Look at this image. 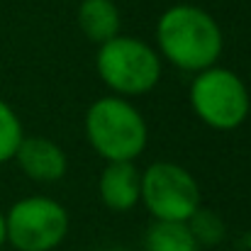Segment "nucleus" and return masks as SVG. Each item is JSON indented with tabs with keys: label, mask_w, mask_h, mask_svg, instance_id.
<instances>
[{
	"label": "nucleus",
	"mask_w": 251,
	"mask_h": 251,
	"mask_svg": "<svg viewBox=\"0 0 251 251\" xmlns=\"http://www.w3.org/2000/svg\"><path fill=\"white\" fill-rule=\"evenodd\" d=\"M159 56L185 74L215 66L225 51V34L217 20L200 5L178 2L161 12L156 22Z\"/></svg>",
	"instance_id": "obj_1"
},
{
	"label": "nucleus",
	"mask_w": 251,
	"mask_h": 251,
	"mask_svg": "<svg viewBox=\"0 0 251 251\" xmlns=\"http://www.w3.org/2000/svg\"><path fill=\"white\" fill-rule=\"evenodd\" d=\"M90 149L105 161H137L149 144L144 115L122 95L98 98L83 120Z\"/></svg>",
	"instance_id": "obj_2"
},
{
	"label": "nucleus",
	"mask_w": 251,
	"mask_h": 251,
	"mask_svg": "<svg viewBox=\"0 0 251 251\" xmlns=\"http://www.w3.org/2000/svg\"><path fill=\"white\" fill-rule=\"evenodd\" d=\"M95 69L100 81L115 95L139 98L159 85L164 59L144 39L117 34L98 47Z\"/></svg>",
	"instance_id": "obj_3"
},
{
	"label": "nucleus",
	"mask_w": 251,
	"mask_h": 251,
	"mask_svg": "<svg viewBox=\"0 0 251 251\" xmlns=\"http://www.w3.org/2000/svg\"><path fill=\"white\" fill-rule=\"evenodd\" d=\"M190 107L202 125L217 132H232L247 122L251 95L239 74L215 64L195 74L190 83Z\"/></svg>",
	"instance_id": "obj_4"
},
{
	"label": "nucleus",
	"mask_w": 251,
	"mask_h": 251,
	"mask_svg": "<svg viewBox=\"0 0 251 251\" xmlns=\"http://www.w3.org/2000/svg\"><path fill=\"white\" fill-rule=\"evenodd\" d=\"M69 229V210L49 195L22 198L5 212V239L15 251H54Z\"/></svg>",
	"instance_id": "obj_5"
},
{
	"label": "nucleus",
	"mask_w": 251,
	"mask_h": 251,
	"mask_svg": "<svg viewBox=\"0 0 251 251\" xmlns=\"http://www.w3.org/2000/svg\"><path fill=\"white\" fill-rule=\"evenodd\" d=\"M139 202L154 220L188 222V217L202 205V195L188 168L173 161H154L142 171Z\"/></svg>",
	"instance_id": "obj_6"
},
{
	"label": "nucleus",
	"mask_w": 251,
	"mask_h": 251,
	"mask_svg": "<svg viewBox=\"0 0 251 251\" xmlns=\"http://www.w3.org/2000/svg\"><path fill=\"white\" fill-rule=\"evenodd\" d=\"M12 161L34 183H56L69 171L66 151L47 137H25Z\"/></svg>",
	"instance_id": "obj_7"
},
{
	"label": "nucleus",
	"mask_w": 251,
	"mask_h": 251,
	"mask_svg": "<svg viewBox=\"0 0 251 251\" xmlns=\"http://www.w3.org/2000/svg\"><path fill=\"white\" fill-rule=\"evenodd\" d=\"M98 195L112 212L134 210L142 195V171L134 166V161H105L98 178Z\"/></svg>",
	"instance_id": "obj_8"
},
{
	"label": "nucleus",
	"mask_w": 251,
	"mask_h": 251,
	"mask_svg": "<svg viewBox=\"0 0 251 251\" xmlns=\"http://www.w3.org/2000/svg\"><path fill=\"white\" fill-rule=\"evenodd\" d=\"M76 20H78V29L83 32V37L98 47L117 37L122 27L117 0H81Z\"/></svg>",
	"instance_id": "obj_9"
},
{
	"label": "nucleus",
	"mask_w": 251,
	"mask_h": 251,
	"mask_svg": "<svg viewBox=\"0 0 251 251\" xmlns=\"http://www.w3.org/2000/svg\"><path fill=\"white\" fill-rule=\"evenodd\" d=\"M147 251H200L202 247L193 237L185 222H164L154 220L144 237Z\"/></svg>",
	"instance_id": "obj_10"
},
{
	"label": "nucleus",
	"mask_w": 251,
	"mask_h": 251,
	"mask_svg": "<svg viewBox=\"0 0 251 251\" xmlns=\"http://www.w3.org/2000/svg\"><path fill=\"white\" fill-rule=\"evenodd\" d=\"M185 225L190 227V232H193V237L198 239L200 247H217V244H222V239L227 237V225H225V220H222L215 210L202 207V205L188 217Z\"/></svg>",
	"instance_id": "obj_11"
},
{
	"label": "nucleus",
	"mask_w": 251,
	"mask_h": 251,
	"mask_svg": "<svg viewBox=\"0 0 251 251\" xmlns=\"http://www.w3.org/2000/svg\"><path fill=\"white\" fill-rule=\"evenodd\" d=\"M22 139H25V129L17 112L12 110L10 102L0 98V166L15 159V151Z\"/></svg>",
	"instance_id": "obj_12"
},
{
	"label": "nucleus",
	"mask_w": 251,
	"mask_h": 251,
	"mask_svg": "<svg viewBox=\"0 0 251 251\" xmlns=\"http://www.w3.org/2000/svg\"><path fill=\"white\" fill-rule=\"evenodd\" d=\"M2 244H7V239H5V212H0V247Z\"/></svg>",
	"instance_id": "obj_13"
}]
</instances>
